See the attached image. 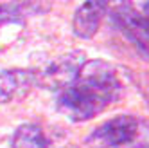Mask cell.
Returning a JSON list of instances; mask_svg holds the SVG:
<instances>
[{
	"label": "cell",
	"instance_id": "obj_1",
	"mask_svg": "<svg viewBox=\"0 0 149 148\" xmlns=\"http://www.w3.org/2000/svg\"><path fill=\"white\" fill-rule=\"evenodd\" d=\"M122 83L117 70L104 60L84 61L77 76L58 90V110L70 121H88L120 98Z\"/></svg>",
	"mask_w": 149,
	"mask_h": 148
},
{
	"label": "cell",
	"instance_id": "obj_2",
	"mask_svg": "<svg viewBox=\"0 0 149 148\" xmlns=\"http://www.w3.org/2000/svg\"><path fill=\"white\" fill-rule=\"evenodd\" d=\"M138 135V119L135 116L122 114L97 126L88 137V144L95 148H119L130 144Z\"/></svg>",
	"mask_w": 149,
	"mask_h": 148
},
{
	"label": "cell",
	"instance_id": "obj_3",
	"mask_svg": "<svg viewBox=\"0 0 149 148\" xmlns=\"http://www.w3.org/2000/svg\"><path fill=\"white\" fill-rule=\"evenodd\" d=\"M113 22L131 44L149 56V18L131 2H120L113 9Z\"/></svg>",
	"mask_w": 149,
	"mask_h": 148
},
{
	"label": "cell",
	"instance_id": "obj_4",
	"mask_svg": "<svg viewBox=\"0 0 149 148\" xmlns=\"http://www.w3.org/2000/svg\"><path fill=\"white\" fill-rule=\"evenodd\" d=\"M84 61H86L84 52L81 51H74V52H68V54L58 56L43 70L38 72V85L50 90H61L77 76V72Z\"/></svg>",
	"mask_w": 149,
	"mask_h": 148
},
{
	"label": "cell",
	"instance_id": "obj_5",
	"mask_svg": "<svg viewBox=\"0 0 149 148\" xmlns=\"http://www.w3.org/2000/svg\"><path fill=\"white\" fill-rule=\"evenodd\" d=\"M38 85V72L31 69H9L0 72V103H11L24 98Z\"/></svg>",
	"mask_w": 149,
	"mask_h": 148
},
{
	"label": "cell",
	"instance_id": "obj_6",
	"mask_svg": "<svg viewBox=\"0 0 149 148\" xmlns=\"http://www.w3.org/2000/svg\"><path fill=\"white\" fill-rule=\"evenodd\" d=\"M108 4L110 2H106V0H86L83 6H79L72 22L74 35L83 40L92 38L99 31V25L106 15Z\"/></svg>",
	"mask_w": 149,
	"mask_h": 148
},
{
	"label": "cell",
	"instance_id": "obj_7",
	"mask_svg": "<svg viewBox=\"0 0 149 148\" xmlns=\"http://www.w3.org/2000/svg\"><path fill=\"white\" fill-rule=\"evenodd\" d=\"M50 0H11L0 4V29L11 24H22L27 16L45 13Z\"/></svg>",
	"mask_w": 149,
	"mask_h": 148
},
{
	"label": "cell",
	"instance_id": "obj_8",
	"mask_svg": "<svg viewBox=\"0 0 149 148\" xmlns=\"http://www.w3.org/2000/svg\"><path fill=\"white\" fill-rule=\"evenodd\" d=\"M11 148H49V139L38 125L27 123L15 130Z\"/></svg>",
	"mask_w": 149,
	"mask_h": 148
},
{
	"label": "cell",
	"instance_id": "obj_9",
	"mask_svg": "<svg viewBox=\"0 0 149 148\" xmlns=\"http://www.w3.org/2000/svg\"><path fill=\"white\" fill-rule=\"evenodd\" d=\"M142 13H144V15L149 18V0H147L146 4H144V7H142Z\"/></svg>",
	"mask_w": 149,
	"mask_h": 148
},
{
	"label": "cell",
	"instance_id": "obj_10",
	"mask_svg": "<svg viewBox=\"0 0 149 148\" xmlns=\"http://www.w3.org/2000/svg\"><path fill=\"white\" fill-rule=\"evenodd\" d=\"M106 2H110V0H106Z\"/></svg>",
	"mask_w": 149,
	"mask_h": 148
}]
</instances>
